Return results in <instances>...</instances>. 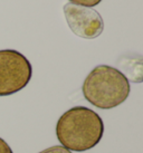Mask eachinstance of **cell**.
<instances>
[{
  "mask_svg": "<svg viewBox=\"0 0 143 153\" xmlns=\"http://www.w3.org/2000/svg\"><path fill=\"white\" fill-rule=\"evenodd\" d=\"M104 123L96 112L86 106L66 111L56 124V135L65 149L84 152L96 146L103 137Z\"/></svg>",
  "mask_w": 143,
  "mask_h": 153,
  "instance_id": "cell-1",
  "label": "cell"
},
{
  "mask_svg": "<svg viewBox=\"0 0 143 153\" xmlns=\"http://www.w3.org/2000/svg\"><path fill=\"white\" fill-rule=\"evenodd\" d=\"M64 15L72 33L80 38L94 39L103 33L104 22L95 9L68 2L64 6Z\"/></svg>",
  "mask_w": 143,
  "mask_h": 153,
  "instance_id": "cell-4",
  "label": "cell"
},
{
  "mask_svg": "<svg viewBox=\"0 0 143 153\" xmlns=\"http://www.w3.org/2000/svg\"><path fill=\"white\" fill-rule=\"evenodd\" d=\"M82 91L92 105L109 110L125 102L130 95V83L118 68L98 65L86 76Z\"/></svg>",
  "mask_w": 143,
  "mask_h": 153,
  "instance_id": "cell-2",
  "label": "cell"
},
{
  "mask_svg": "<svg viewBox=\"0 0 143 153\" xmlns=\"http://www.w3.org/2000/svg\"><path fill=\"white\" fill-rule=\"evenodd\" d=\"M33 67L27 57L13 49L0 51V96H9L28 85Z\"/></svg>",
  "mask_w": 143,
  "mask_h": 153,
  "instance_id": "cell-3",
  "label": "cell"
},
{
  "mask_svg": "<svg viewBox=\"0 0 143 153\" xmlns=\"http://www.w3.org/2000/svg\"><path fill=\"white\" fill-rule=\"evenodd\" d=\"M102 0H69L71 4L83 6V7H89V8H92L94 6H96V4H98Z\"/></svg>",
  "mask_w": 143,
  "mask_h": 153,
  "instance_id": "cell-5",
  "label": "cell"
},
{
  "mask_svg": "<svg viewBox=\"0 0 143 153\" xmlns=\"http://www.w3.org/2000/svg\"><path fill=\"white\" fill-rule=\"evenodd\" d=\"M39 153H72V151L65 149L62 145H54L51 148H47V149L42 150Z\"/></svg>",
  "mask_w": 143,
  "mask_h": 153,
  "instance_id": "cell-6",
  "label": "cell"
},
{
  "mask_svg": "<svg viewBox=\"0 0 143 153\" xmlns=\"http://www.w3.org/2000/svg\"><path fill=\"white\" fill-rule=\"evenodd\" d=\"M0 153H13V150L9 146V144L0 137Z\"/></svg>",
  "mask_w": 143,
  "mask_h": 153,
  "instance_id": "cell-7",
  "label": "cell"
}]
</instances>
